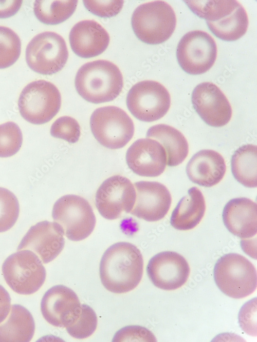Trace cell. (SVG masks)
Instances as JSON below:
<instances>
[{
    "instance_id": "1f68e13d",
    "label": "cell",
    "mask_w": 257,
    "mask_h": 342,
    "mask_svg": "<svg viewBox=\"0 0 257 342\" xmlns=\"http://www.w3.org/2000/svg\"><path fill=\"white\" fill-rule=\"evenodd\" d=\"M50 134L53 137L74 144L78 141L80 138V127L74 118L68 116H61L52 124Z\"/></svg>"
},
{
    "instance_id": "e575fe53",
    "label": "cell",
    "mask_w": 257,
    "mask_h": 342,
    "mask_svg": "<svg viewBox=\"0 0 257 342\" xmlns=\"http://www.w3.org/2000/svg\"><path fill=\"white\" fill-rule=\"evenodd\" d=\"M22 2V1H0V18H7L15 14Z\"/></svg>"
},
{
    "instance_id": "cb8c5ba5",
    "label": "cell",
    "mask_w": 257,
    "mask_h": 342,
    "mask_svg": "<svg viewBox=\"0 0 257 342\" xmlns=\"http://www.w3.org/2000/svg\"><path fill=\"white\" fill-rule=\"evenodd\" d=\"M147 138L158 141L163 147L167 155V165L176 166L182 163L189 152L188 142L177 129L166 124H157L147 131Z\"/></svg>"
},
{
    "instance_id": "7402d4cb",
    "label": "cell",
    "mask_w": 257,
    "mask_h": 342,
    "mask_svg": "<svg viewBox=\"0 0 257 342\" xmlns=\"http://www.w3.org/2000/svg\"><path fill=\"white\" fill-rule=\"evenodd\" d=\"M226 166L223 157L217 152L201 150L189 161L186 173L189 179L199 186L211 187L223 178Z\"/></svg>"
},
{
    "instance_id": "52a82bcc",
    "label": "cell",
    "mask_w": 257,
    "mask_h": 342,
    "mask_svg": "<svg viewBox=\"0 0 257 342\" xmlns=\"http://www.w3.org/2000/svg\"><path fill=\"white\" fill-rule=\"evenodd\" d=\"M7 285L16 293L29 295L44 284L46 272L40 258L32 251L21 250L9 255L2 265Z\"/></svg>"
},
{
    "instance_id": "2e32d148",
    "label": "cell",
    "mask_w": 257,
    "mask_h": 342,
    "mask_svg": "<svg viewBox=\"0 0 257 342\" xmlns=\"http://www.w3.org/2000/svg\"><path fill=\"white\" fill-rule=\"evenodd\" d=\"M191 100L197 114L210 126H224L231 118L230 104L221 89L212 83L204 82L197 85L192 92Z\"/></svg>"
},
{
    "instance_id": "8992f818",
    "label": "cell",
    "mask_w": 257,
    "mask_h": 342,
    "mask_svg": "<svg viewBox=\"0 0 257 342\" xmlns=\"http://www.w3.org/2000/svg\"><path fill=\"white\" fill-rule=\"evenodd\" d=\"M52 216L61 227L64 235L75 242L87 238L93 231L96 222L89 202L74 194L59 198L53 206Z\"/></svg>"
},
{
    "instance_id": "d4e9b609",
    "label": "cell",
    "mask_w": 257,
    "mask_h": 342,
    "mask_svg": "<svg viewBox=\"0 0 257 342\" xmlns=\"http://www.w3.org/2000/svg\"><path fill=\"white\" fill-rule=\"evenodd\" d=\"M9 315L0 324V342H28L35 331L31 313L19 304L11 307Z\"/></svg>"
},
{
    "instance_id": "f546056e",
    "label": "cell",
    "mask_w": 257,
    "mask_h": 342,
    "mask_svg": "<svg viewBox=\"0 0 257 342\" xmlns=\"http://www.w3.org/2000/svg\"><path fill=\"white\" fill-rule=\"evenodd\" d=\"M97 316L95 311L88 305L82 304L78 318L66 328L70 336L82 339L94 333L97 328Z\"/></svg>"
},
{
    "instance_id": "ffe728a7",
    "label": "cell",
    "mask_w": 257,
    "mask_h": 342,
    "mask_svg": "<svg viewBox=\"0 0 257 342\" xmlns=\"http://www.w3.org/2000/svg\"><path fill=\"white\" fill-rule=\"evenodd\" d=\"M69 39L73 52L85 58L101 54L109 43L106 30L94 20H84L75 24L70 31Z\"/></svg>"
},
{
    "instance_id": "30bf717a",
    "label": "cell",
    "mask_w": 257,
    "mask_h": 342,
    "mask_svg": "<svg viewBox=\"0 0 257 342\" xmlns=\"http://www.w3.org/2000/svg\"><path fill=\"white\" fill-rule=\"evenodd\" d=\"M25 57L29 67L43 75L61 71L68 57L66 42L59 34L50 31L40 33L28 43Z\"/></svg>"
},
{
    "instance_id": "d6a6232c",
    "label": "cell",
    "mask_w": 257,
    "mask_h": 342,
    "mask_svg": "<svg viewBox=\"0 0 257 342\" xmlns=\"http://www.w3.org/2000/svg\"><path fill=\"white\" fill-rule=\"evenodd\" d=\"M113 341H156V338L149 330L145 327L132 325L124 327L118 330Z\"/></svg>"
},
{
    "instance_id": "44dd1931",
    "label": "cell",
    "mask_w": 257,
    "mask_h": 342,
    "mask_svg": "<svg viewBox=\"0 0 257 342\" xmlns=\"http://www.w3.org/2000/svg\"><path fill=\"white\" fill-rule=\"evenodd\" d=\"M225 226L230 233L241 238L253 237L257 232V205L246 197L235 198L225 206Z\"/></svg>"
},
{
    "instance_id": "836d02e7",
    "label": "cell",
    "mask_w": 257,
    "mask_h": 342,
    "mask_svg": "<svg viewBox=\"0 0 257 342\" xmlns=\"http://www.w3.org/2000/svg\"><path fill=\"white\" fill-rule=\"evenodd\" d=\"M86 9L101 17H111L118 14L123 6V1H83Z\"/></svg>"
},
{
    "instance_id": "7a4b0ae2",
    "label": "cell",
    "mask_w": 257,
    "mask_h": 342,
    "mask_svg": "<svg viewBox=\"0 0 257 342\" xmlns=\"http://www.w3.org/2000/svg\"><path fill=\"white\" fill-rule=\"evenodd\" d=\"M191 10L205 19L212 33L225 41H234L247 32L249 21L246 11L235 0L185 1Z\"/></svg>"
},
{
    "instance_id": "8fae6325",
    "label": "cell",
    "mask_w": 257,
    "mask_h": 342,
    "mask_svg": "<svg viewBox=\"0 0 257 342\" xmlns=\"http://www.w3.org/2000/svg\"><path fill=\"white\" fill-rule=\"evenodd\" d=\"M127 107L137 119L145 122L159 119L168 112L171 97L160 83L145 80L135 84L126 96Z\"/></svg>"
},
{
    "instance_id": "5b68a950",
    "label": "cell",
    "mask_w": 257,
    "mask_h": 342,
    "mask_svg": "<svg viewBox=\"0 0 257 342\" xmlns=\"http://www.w3.org/2000/svg\"><path fill=\"white\" fill-rule=\"evenodd\" d=\"M213 273L218 288L230 297H245L256 288V269L241 254L231 253L222 256L216 263Z\"/></svg>"
},
{
    "instance_id": "6da1fadb",
    "label": "cell",
    "mask_w": 257,
    "mask_h": 342,
    "mask_svg": "<svg viewBox=\"0 0 257 342\" xmlns=\"http://www.w3.org/2000/svg\"><path fill=\"white\" fill-rule=\"evenodd\" d=\"M143 270V259L139 249L131 243L118 242L103 253L99 273L106 289L114 293H123L137 286Z\"/></svg>"
},
{
    "instance_id": "9a60e30c",
    "label": "cell",
    "mask_w": 257,
    "mask_h": 342,
    "mask_svg": "<svg viewBox=\"0 0 257 342\" xmlns=\"http://www.w3.org/2000/svg\"><path fill=\"white\" fill-rule=\"evenodd\" d=\"M148 275L156 287L164 290H173L187 281L190 274L189 265L179 253L163 251L153 256L147 267Z\"/></svg>"
},
{
    "instance_id": "d590c367",
    "label": "cell",
    "mask_w": 257,
    "mask_h": 342,
    "mask_svg": "<svg viewBox=\"0 0 257 342\" xmlns=\"http://www.w3.org/2000/svg\"><path fill=\"white\" fill-rule=\"evenodd\" d=\"M11 308V298L8 291L0 285V324L8 316Z\"/></svg>"
},
{
    "instance_id": "83f0119b",
    "label": "cell",
    "mask_w": 257,
    "mask_h": 342,
    "mask_svg": "<svg viewBox=\"0 0 257 342\" xmlns=\"http://www.w3.org/2000/svg\"><path fill=\"white\" fill-rule=\"evenodd\" d=\"M21 51V42L18 35L10 28L0 26V69L13 65Z\"/></svg>"
},
{
    "instance_id": "603a6c76",
    "label": "cell",
    "mask_w": 257,
    "mask_h": 342,
    "mask_svg": "<svg viewBox=\"0 0 257 342\" xmlns=\"http://www.w3.org/2000/svg\"><path fill=\"white\" fill-rule=\"evenodd\" d=\"M206 210L204 197L201 191L193 187L178 202L172 212L170 223L179 230L193 229L203 218Z\"/></svg>"
},
{
    "instance_id": "ba28073f",
    "label": "cell",
    "mask_w": 257,
    "mask_h": 342,
    "mask_svg": "<svg viewBox=\"0 0 257 342\" xmlns=\"http://www.w3.org/2000/svg\"><path fill=\"white\" fill-rule=\"evenodd\" d=\"M61 105L58 89L52 83L42 79L31 82L25 87L18 100L21 115L34 125L51 120L59 112Z\"/></svg>"
},
{
    "instance_id": "3957f363",
    "label": "cell",
    "mask_w": 257,
    "mask_h": 342,
    "mask_svg": "<svg viewBox=\"0 0 257 342\" xmlns=\"http://www.w3.org/2000/svg\"><path fill=\"white\" fill-rule=\"evenodd\" d=\"M76 89L85 100L99 104L111 102L120 93L123 86L118 67L106 60L86 63L78 70L75 79Z\"/></svg>"
},
{
    "instance_id": "d6986e66",
    "label": "cell",
    "mask_w": 257,
    "mask_h": 342,
    "mask_svg": "<svg viewBox=\"0 0 257 342\" xmlns=\"http://www.w3.org/2000/svg\"><path fill=\"white\" fill-rule=\"evenodd\" d=\"M126 160L129 168L136 174L156 177L166 169L167 155L158 141L150 138H140L127 149Z\"/></svg>"
},
{
    "instance_id": "277c9868",
    "label": "cell",
    "mask_w": 257,
    "mask_h": 342,
    "mask_svg": "<svg viewBox=\"0 0 257 342\" xmlns=\"http://www.w3.org/2000/svg\"><path fill=\"white\" fill-rule=\"evenodd\" d=\"M137 37L151 45L168 39L175 30L176 17L172 7L163 1L142 4L134 10L131 19Z\"/></svg>"
},
{
    "instance_id": "f1b7e54d",
    "label": "cell",
    "mask_w": 257,
    "mask_h": 342,
    "mask_svg": "<svg viewBox=\"0 0 257 342\" xmlns=\"http://www.w3.org/2000/svg\"><path fill=\"white\" fill-rule=\"evenodd\" d=\"M19 213L20 205L16 196L8 189L0 187V233L14 226Z\"/></svg>"
},
{
    "instance_id": "4dcf8cb0",
    "label": "cell",
    "mask_w": 257,
    "mask_h": 342,
    "mask_svg": "<svg viewBox=\"0 0 257 342\" xmlns=\"http://www.w3.org/2000/svg\"><path fill=\"white\" fill-rule=\"evenodd\" d=\"M22 143V133L16 123L8 122L0 125V157H8L15 154Z\"/></svg>"
},
{
    "instance_id": "4fadbf2b",
    "label": "cell",
    "mask_w": 257,
    "mask_h": 342,
    "mask_svg": "<svg viewBox=\"0 0 257 342\" xmlns=\"http://www.w3.org/2000/svg\"><path fill=\"white\" fill-rule=\"evenodd\" d=\"M135 188L127 178L114 175L105 179L98 189L96 206L104 218L113 220L123 212H131L136 200Z\"/></svg>"
},
{
    "instance_id": "4316f807",
    "label": "cell",
    "mask_w": 257,
    "mask_h": 342,
    "mask_svg": "<svg viewBox=\"0 0 257 342\" xmlns=\"http://www.w3.org/2000/svg\"><path fill=\"white\" fill-rule=\"evenodd\" d=\"M78 1L36 0L33 12L37 19L46 25L60 24L74 13Z\"/></svg>"
},
{
    "instance_id": "ac0fdd59",
    "label": "cell",
    "mask_w": 257,
    "mask_h": 342,
    "mask_svg": "<svg viewBox=\"0 0 257 342\" xmlns=\"http://www.w3.org/2000/svg\"><path fill=\"white\" fill-rule=\"evenodd\" d=\"M136 197L131 213L148 222H156L167 214L172 202L167 188L157 182L139 181L134 183Z\"/></svg>"
},
{
    "instance_id": "484cf974",
    "label": "cell",
    "mask_w": 257,
    "mask_h": 342,
    "mask_svg": "<svg viewBox=\"0 0 257 342\" xmlns=\"http://www.w3.org/2000/svg\"><path fill=\"white\" fill-rule=\"evenodd\" d=\"M231 171L240 184L248 188L257 186V147L243 145L232 156Z\"/></svg>"
},
{
    "instance_id": "7c38bea8",
    "label": "cell",
    "mask_w": 257,
    "mask_h": 342,
    "mask_svg": "<svg viewBox=\"0 0 257 342\" xmlns=\"http://www.w3.org/2000/svg\"><path fill=\"white\" fill-rule=\"evenodd\" d=\"M217 46L213 38L201 30L188 32L179 41L176 57L181 69L186 73L198 75L206 73L214 65Z\"/></svg>"
},
{
    "instance_id": "9c48e42d",
    "label": "cell",
    "mask_w": 257,
    "mask_h": 342,
    "mask_svg": "<svg viewBox=\"0 0 257 342\" xmlns=\"http://www.w3.org/2000/svg\"><path fill=\"white\" fill-rule=\"evenodd\" d=\"M90 126L96 139L111 149L124 147L134 133L131 118L123 110L113 106L95 110L90 116Z\"/></svg>"
},
{
    "instance_id": "5bb4252c",
    "label": "cell",
    "mask_w": 257,
    "mask_h": 342,
    "mask_svg": "<svg viewBox=\"0 0 257 342\" xmlns=\"http://www.w3.org/2000/svg\"><path fill=\"white\" fill-rule=\"evenodd\" d=\"M81 304L76 293L62 285L48 289L41 303V313L51 325L66 328L78 318L81 312Z\"/></svg>"
},
{
    "instance_id": "e0dca14e",
    "label": "cell",
    "mask_w": 257,
    "mask_h": 342,
    "mask_svg": "<svg viewBox=\"0 0 257 342\" xmlns=\"http://www.w3.org/2000/svg\"><path fill=\"white\" fill-rule=\"evenodd\" d=\"M60 226L56 222H40L31 226L20 243L17 250H29L44 264L53 260L63 250L65 239Z\"/></svg>"
}]
</instances>
